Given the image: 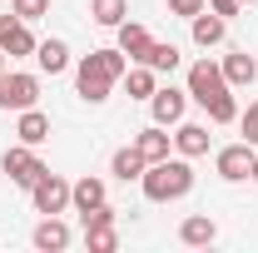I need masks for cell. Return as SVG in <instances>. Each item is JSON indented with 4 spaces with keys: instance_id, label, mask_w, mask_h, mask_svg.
Instances as JSON below:
<instances>
[{
    "instance_id": "cell-8",
    "label": "cell",
    "mask_w": 258,
    "mask_h": 253,
    "mask_svg": "<svg viewBox=\"0 0 258 253\" xmlns=\"http://www.w3.org/2000/svg\"><path fill=\"white\" fill-rule=\"evenodd\" d=\"M35 40L30 30H25V20L20 15H0V50L10 55V60H25V55H35Z\"/></svg>"
},
{
    "instance_id": "cell-31",
    "label": "cell",
    "mask_w": 258,
    "mask_h": 253,
    "mask_svg": "<svg viewBox=\"0 0 258 253\" xmlns=\"http://www.w3.org/2000/svg\"><path fill=\"white\" fill-rule=\"evenodd\" d=\"M253 179H258V159H253Z\"/></svg>"
},
{
    "instance_id": "cell-19",
    "label": "cell",
    "mask_w": 258,
    "mask_h": 253,
    "mask_svg": "<svg viewBox=\"0 0 258 253\" xmlns=\"http://www.w3.org/2000/svg\"><path fill=\"white\" fill-rule=\"evenodd\" d=\"M149 45H154V35L144 30V25H134V20L119 25V50H124L129 60H144V55H149Z\"/></svg>"
},
{
    "instance_id": "cell-16",
    "label": "cell",
    "mask_w": 258,
    "mask_h": 253,
    "mask_svg": "<svg viewBox=\"0 0 258 253\" xmlns=\"http://www.w3.org/2000/svg\"><path fill=\"white\" fill-rule=\"evenodd\" d=\"M15 134H20V144H45V139H50V119H45V114H40V109H20V124H15Z\"/></svg>"
},
{
    "instance_id": "cell-11",
    "label": "cell",
    "mask_w": 258,
    "mask_h": 253,
    "mask_svg": "<svg viewBox=\"0 0 258 253\" xmlns=\"http://www.w3.org/2000/svg\"><path fill=\"white\" fill-rule=\"evenodd\" d=\"M214 238H219V223L209 214H194V219L179 223V243H189V248H209Z\"/></svg>"
},
{
    "instance_id": "cell-20",
    "label": "cell",
    "mask_w": 258,
    "mask_h": 253,
    "mask_svg": "<svg viewBox=\"0 0 258 253\" xmlns=\"http://www.w3.org/2000/svg\"><path fill=\"white\" fill-rule=\"evenodd\" d=\"M124 15H129V0H90V20L104 30H119Z\"/></svg>"
},
{
    "instance_id": "cell-1",
    "label": "cell",
    "mask_w": 258,
    "mask_h": 253,
    "mask_svg": "<svg viewBox=\"0 0 258 253\" xmlns=\"http://www.w3.org/2000/svg\"><path fill=\"white\" fill-rule=\"evenodd\" d=\"M139 189H144V199L149 204H169V199H184V194L194 189V169L189 159H159V164H149L144 174H139Z\"/></svg>"
},
{
    "instance_id": "cell-14",
    "label": "cell",
    "mask_w": 258,
    "mask_h": 253,
    "mask_svg": "<svg viewBox=\"0 0 258 253\" xmlns=\"http://www.w3.org/2000/svg\"><path fill=\"white\" fill-rule=\"evenodd\" d=\"M224 80H228V90H233V85H253L258 80V60L248 55V50H233V55L224 60Z\"/></svg>"
},
{
    "instance_id": "cell-29",
    "label": "cell",
    "mask_w": 258,
    "mask_h": 253,
    "mask_svg": "<svg viewBox=\"0 0 258 253\" xmlns=\"http://www.w3.org/2000/svg\"><path fill=\"white\" fill-rule=\"evenodd\" d=\"M209 10H214L219 20H233V15H238V0H209Z\"/></svg>"
},
{
    "instance_id": "cell-9",
    "label": "cell",
    "mask_w": 258,
    "mask_h": 253,
    "mask_svg": "<svg viewBox=\"0 0 258 253\" xmlns=\"http://www.w3.org/2000/svg\"><path fill=\"white\" fill-rule=\"evenodd\" d=\"M30 199H35V214H64L70 209V184H64L60 174H45L30 189Z\"/></svg>"
},
{
    "instance_id": "cell-24",
    "label": "cell",
    "mask_w": 258,
    "mask_h": 253,
    "mask_svg": "<svg viewBox=\"0 0 258 253\" xmlns=\"http://www.w3.org/2000/svg\"><path fill=\"white\" fill-rule=\"evenodd\" d=\"M124 80H129V99H154V90H159V85H154V70H149V65H144V70H129Z\"/></svg>"
},
{
    "instance_id": "cell-32",
    "label": "cell",
    "mask_w": 258,
    "mask_h": 253,
    "mask_svg": "<svg viewBox=\"0 0 258 253\" xmlns=\"http://www.w3.org/2000/svg\"><path fill=\"white\" fill-rule=\"evenodd\" d=\"M238 5H243V0H238ZM248 5H253V0H248Z\"/></svg>"
},
{
    "instance_id": "cell-27",
    "label": "cell",
    "mask_w": 258,
    "mask_h": 253,
    "mask_svg": "<svg viewBox=\"0 0 258 253\" xmlns=\"http://www.w3.org/2000/svg\"><path fill=\"white\" fill-rule=\"evenodd\" d=\"M238 124H243V139L258 149V104H248V114H238Z\"/></svg>"
},
{
    "instance_id": "cell-30",
    "label": "cell",
    "mask_w": 258,
    "mask_h": 253,
    "mask_svg": "<svg viewBox=\"0 0 258 253\" xmlns=\"http://www.w3.org/2000/svg\"><path fill=\"white\" fill-rule=\"evenodd\" d=\"M0 70H5V50H0Z\"/></svg>"
},
{
    "instance_id": "cell-26",
    "label": "cell",
    "mask_w": 258,
    "mask_h": 253,
    "mask_svg": "<svg viewBox=\"0 0 258 253\" xmlns=\"http://www.w3.org/2000/svg\"><path fill=\"white\" fill-rule=\"evenodd\" d=\"M45 10H50V0H15V15L20 20H40Z\"/></svg>"
},
{
    "instance_id": "cell-23",
    "label": "cell",
    "mask_w": 258,
    "mask_h": 253,
    "mask_svg": "<svg viewBox=\"0 0 258 253\" xmlns=\"http://www.w3.org/2000/svg\"><path fill=\"white\" fill-rule=\"evenodd\" d=\"M179 60H184V55H179V45H159V40H154V45H149V55H144V65H149L154 75L179 70Z\"/></svg>"
},
{
    "instance_id": "cell-3",
    "label": "cell",
    "mask_w": 258,
    "mask_h": 253,
    "mask_svg": "<svg viewBox=\"0 0 258 253\" xmlns=\"http://www.w3.org/2000/svg\"><path fill=\"white\" fill-rule=\"evenodd\" d=\"M189 95L209 109L219 95H228V80H224V65H214V60H199L189 65Z\"/></svg>"
},
{
    "instance_id": "cell-22",
    "label": "cell",
    "mask_w": 258,
    "mask_h": 253,
    "mask_svg": "<svg viewBox=\"0 0 258 253\" xmlns=\"http://www.w3.org/2000/svg\"><path fill=\"white\" fill-rule=\"evenodd\" d=\"M109 169H114V179H139V174H144V169H149V164H144V154H139V149H134V144H129V149H119V154L109 159Z\"/></svg>"
},
{
    "instance_id": "cell-15",
    "label": "cell",
    "mask_w": 258,
    "mask_h": 253,
    "mask_svg": "<svg viewBox=\"0 0 258 253\" xmlns=\"http://www.w3.org/2000/svg\"><path fill=\"white\" fill-rule=\"evenodd\" d=\"M174 149H179L184 159H199V154H209V129H204V124H184V119H179Z\"/></svg>"
},
{
    "instance_id": "cell-12",
    "label": "cell",
    "mask_w": 258,
    "mask_h": 253,
    "mask_svg": "<svg viewBox=\"0 0 258 253\" xmlns=\"http://www.w3.org/2000/svg\"><path fill=\"white\" fill-rule=\"evenodd\" d=\"M70 204H75L80 214H95L99 204H109V199H104V179H90V174H85L80 184H70Z\"/></svg>"
},
{
    "instance_id": "cell-4",
    "label": "cell",
    "mask_w": 258,
    "mask_h": 253,
    "mask_svg": "<svg viewBox=\"0 0 258 253\" xmlns=\"http://www.w3.org/2000/svg\"><path fill=\"white\" fill-rule=\"evenodd\" d=\"M0 169H5V174H10V184H20V189H35V184L50 174V169L35 159V149H30V144H20V149H5Z\"/></svg>"
},
{
    "instance_id": "cell-28",
    "label": "cell",
    "mask_w": 258,
    "mask_h": 253,
    "mask_svg": "<svg viewBox=\"0 0 258 253\" xmlns=\"http://www.w3.org/2000/svg\"><path fill=\"white\" fill-rule=\"evenodd\" d=\"M169 10H174V15H184V20H194V15L204 10V0H169Z\"/></svg>"
},
{
    "instance_id": "cell-7",
    "label": "cell",
    "mask_w": 258,
    "mask_h": 253,
    "mask_svg": "<svg viewBox=\"0 0 258 253\" xmlns=\"http://www.w3.org/2000/svg\"><path fill=\"white\" fill-rule=\"evenodd\" d=\"M253 159H258V149L243 139V144H228V149H219V179H228V184H238V179H253Z\"/></svg>"
},
{
    "instance_id": "cell-13",
    "label": "cell",
    "mask_w": 258,
    "mask_h": 253,
    "mask_svg": "<svg viewBox=\"0 0 258 253\" xmlns=\"http://www.w3.org/2000/svg\"><path fill=\"white\" fill-rule=\"evenodd\" d=\"M169 134H164V124H149V129H139V139H134V149L144 154V164H159V159H169Z\"/></svg>"
},
{
    "instance_id": "cell-21",
    "label": "cell",
    "mask_w": 258,
    "mask_h": 253,
    "mask_svg": "<svg viewBox=\"0 0 258 253\" xmlns=\"http://www.w3.org/2000/svg\"><path fill=\"white\" fill-rule=\"evenodd\" d=\"M224 35H228V20H219V15H204V10L194 15V45H204V50H209V45H219Z\"/></svg>"
},
{
    "instance_id": "cell-18",
    "label": "cell",
    "mask_w": 258,
    "mask_h": 253,
    "mask_svg": "<svg viewBox=\"0 0 258 253\" xmlns=\"http://www.w3.org/2000/svg\"><path fill=\"white\" fill-rule=\"evenodd\" d=\"M35 60H40L45 75H60V70H70V45L64 40H40L35 45Z\"/></svg>"
},
{
    "instance_id": "cell-5",
    "label": "cell",
    "mask_w": 258,
    "mask_h": 253,
    "mask_svg": "<svg viewBox=\"0 0 258 253\" xmlns=\"http://www.w3.org/2000/svg\"><path fill=\"white\" fill-rule=\"evenodd\" d=\"M35 99H40V80L35 75H5L0 70V109H30Z\"/></svg>"
},
{
    "instance_id": "cell-2",
    "label": "cell",
    "mask_w": 258,
    "mask_h": 253,
    "mask_svg": "<svg viewBox=\"0 0 258 253\" xmlns=\"http://www.w3.org/2000/svg\"><path fill=\"white\" fill-rule=\"evenodd\" d=\"M109 85H114V75L104 70V60L95 55H85V60L75 65V90H80V99H90V104H104L109 99Z\"/></svg>"
},
{
    "instance_id": "cell-25",
    "label": "cell",
    "mask_w": 258,
    "mask_h": 253,
    "mask_svg": "<svg viewBox=\"0 0 258 253\" xmlns=\"http://www.w3.org/2000/svg\"><path fill=\"white\" fill-rule=\"evenodd\" d=\"M209 119H214V124H233V119H238L233 95H219V99H214V104H209Z\"/></svg>"
},
{
    "instance_id": "cell-10",
    "label": "cell",
    "mask_w": 258,
    "mask_h": 253,
    "mask_svg": "<svg viewBox=\"0 0 258 253\" xmlns=\"http://www.w3.org/2000/svg\"><path fill=\"white\" fill-rule=\"evenodd\" d=\"M184 104H189V90H174V85L154 90V99H149L154 124H179V119H184Z\"/></svg>"
},
{
    "instance_id": "cell-17",
    "label": "cell",
    "mask_w": 258,
    "mask_h": 253,
    "mask_svg": "<svg viewBox=\"0 0 258 253\" xmlns=\"http://www.w3.org/2000/svg\"><path fill=\"white\" fill-rule=\"evenodd\" d=\"M64 243H70V228L60 223V214H45V223L35 228V248H45V253H60Z\"/></svg>"
},
{
    "instance_id": "cell-6",
    "label": "cell",
    "mask_w": 258,
    "mask_h": 253,
    "mask_svg": "<svg viewBox=\"0 0 258 253\" xmlns=\"http://www.w3.org/2000/svg\"><path fill=\"white\" fill-rule=\"evenodd\" d=\"M85 219V243L95 253H114V243H119V233H114V209L109 204H99L95 214H80Z\"/></svg>"
}]
</instances>
